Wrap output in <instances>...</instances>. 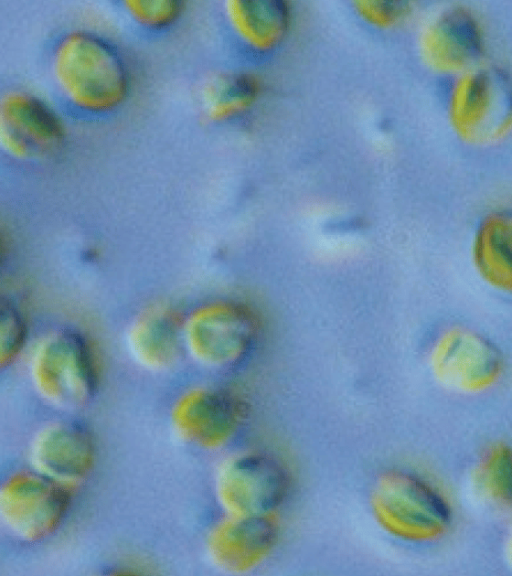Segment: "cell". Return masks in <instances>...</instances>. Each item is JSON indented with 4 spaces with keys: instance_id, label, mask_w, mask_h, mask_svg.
<instances>
[{
    "instance_id": "44dd1931",
    "label": "cell",
    "mask_w": 512,
    "mask_h": 576,
    "mask_svg": "<svg viewBox=\"0 0 512 576\" xmlns=\"http://www.w3.org/2000/svg\"><path fill=\"white\" fill-rule=\"evenodd\" d=\"M355 5L364 20L380 28H389L399 24L410 11L408 3L399 1H360Z\"/></svg>"
},
{
    "instance_id": "9a60e30c",
    "label": "cell",
    "mask_w": 512,
    "mask_h": 576,
    "mask_svg": "<svg viewBox=\"0 0 512 576\" xmlns=\"http://www.w3.org/2000/svg\"><path fill=\"white\" fill-rule=\"evenodd\" d=\"M224 15L236 38L256 53L276 48L290 19L286 4L278 0H230L224 4Z\"/></svg>"
},
{
    "instance_id": "4fadbf2b",
    "label": "cell",
    "mask_w": 512,
    "mask_h": 576,
    "mask_svg": "<svg viewBox=\"0 0 512 576\" xmlns=\"http://www.w3.org/2000/svg\"><path fill=\"white\" fill-rule=\"evenodd\" d=\"M29 457L36 472L67 487L80 483L90 473L95 447L81 425L55 422L34 437Z\"/></svg>"
},
{
    "instance_id": "3957f363",
    "label": "cell",
    "mask_w": 512,
    "mask_h": 576,
    "mask_svg": "<svg viewBox=\"0 0 512 576\" xmlns=\"http://www.w3.org/2000/svg\"><path fill=\"white\" fill-rule=\"evenodd\" d=\"M449 118L467 143L487 145L503 139L512 130V79L493 66L462 72L450 93Z\"/></svg>"
},
{
    "instance_id": "ffe728a7",
    "label": "cell",
    "mask_w": 512,
    "mask_h": 576,
    "mask_svg": "<svg viewBox=\"0 0 512 576\" xmlns=\"http://www.w3.org/2000/svg\"><path fill=\"white\" fill-rule=\"evenodd\" d=\"M26 338V326L20 312L9 301L0 306V363L10 365L20 353Z\"/></svg>"
},
{
    "instance_id": "e0dca14e",
    "label": "cell",
    "mask_w": 512,
    "mask_h": 576,
    "mask_svg": "<svg viewBox=\"0 0 512 576\" xmlns=\"http://www.w3.org/2000/svg\"><path fill=\"white\" fill-rule=\"evenodd\" d=\"M255 82L246 75L218 73L210 76L200 89V105L204 116L213 122L240 117L254 103Z\"/></svg>"
},
{
    "instance_id": "ac0fdd59",
    "label": "cell",
    "mask_w": 512,
    "mask_h": 576,
    "mask_svg": "<svg viewBox=\"0 0 512 576\" xmlns=\"http://www.w3.org/2000/svg\"><path fill=\"white\" fill-rule=\"evenodd\" d=\"M476 480L490 500L512 506V448L497 445L489 449L480 461Z\"/></svg>"
},
{
    "instance_id": "6da1fadb",
    "label": "cell",
    "mask_w": 512,
    "mask_h": 576,
    "mask_svg": "<svg viewBox=\"0 0 512 576\" xmlns=\"http://www.w3.org/2000/svg\"><path fill=\"white\" fill-rule=\"evenodd\" d=\"M50 68L65 102L84 114L112 113L130 92V74L117 48L88 30H71L60 36L51 52Z\"/></svg>"
},
{
    "instance_id": "7c38bea8",
    "label": "cell",
    "mask_w": 512,
    "mask_h": 576,
    "mask_svg": "<svg viewBox=\"0 0 512 576\" xmlns=\"http://www.w3.org/2000/svg\"><path fill=\"white\" fill-rule=\"evenodd\" d=\"M480 25L467 8L449 7L424 27L420 50L426 64L442 72L466 71L481 54Z\"/></svg>"
},
{
    "instance_id": "7a4b0ae2",
    "label": "cell",
    "mask_w": 512,
    "mask_h": 576,
    "mask_svg": "<svg viewBox=\"0 0 512 576\" xmlns=\"http://www.w3.org/2000/svg\"><path fill=\"white\" fill-rule=\"evenodd\" d=\"M370 507L378 525L389 535L409 542L440 538L451 523L443 497L418 476L388 470L377 478Z\"/></svg>"
},
{
    "instance_id": "d6986e66",
    "label": "cell",
    "mask_w": 512,
    "mask_h": 576,
    "mask_svg": "<svg viewBox=\"0 0 512 576\" xmlns=\"http://www.w3.org/2000/svg\"><path fill=\"white\" fill-rule=\"evenodd\" d=\"M123 7L135 23L152 31L171 27L184 10V4L179 0H127Z\"/></svg>"
},
{
    "instance_id": "ba28073f",
    "label": "cell",
    "mask_w": 512,
    "mask_h": 576,
    "mask_svg": "<svg viewBox=\"0 0 512 576\" xmlns=\"http://www.w3.org/2000/svg\"><path fill=\"white\" fill-rule=\"evenodd\" d=\"M66 142L56 112L30 92L14 89L0 99V146L13 159L45 161L58 155Z\"/></svg>"
},
{
    "instance_id": "30bf717a",
    "label": "cell",
    "mask_w": 512,
    "mask_h": 576,
    "mask_svg": "<svg viewBox=\"0 0 512 576\" xmlns=\"http://www.w3.org/2000/svg\"><path fill=\"white\" fill-rule=\"evenodd\" d=\"M246 414L244 401L233 392L195 388L175 403L172 423L185 441L206 449H218L234 438Z\"/></svg>"
},
{
    "instance_id": "8992f818",
    "label": "cell",
    "mask_w": 512,
    "mask_h": 576,
    "mask_svg": "<svg viewBox=\"0 0 512 576\" xmlns=\"http://www.w3.org/2000/svg\"><path fill=\"white\" fill-rule=\"evenodd\" d=\"M215 491L226 515L273 516L288 494L289 476L274 457L262 452H241L221 463Z\"/></svg>"
},
{
    "instance_id": "9c48e42d",
    "label": "cell",
    "mask_w": 512,
    "mask_h": 576,
    "mask_svg": "<svg viewBox=\"0 0 512 576\" xmlns=\"http://www.w3.org/2000/svg\"><path fill=\"white\" fill-rule=\"evenodd\" d=\"M431 367L436 378L449 388L479 392L498 380L503 358L484 336L457 328L438 339L431 354Z\"/></svg>"
},
{
    "instance_id": "7402d4cb",
    "label": "cell",
    "mask_w": 512,
    "mask_h": 576,
    "mask_svg": "<svg viewBox=\"0 0 512 576\" xmlns=\"http://www.w3.org/2000/svg\"><path fill=\"white\" fill-rule=\"evenodd\" d=\"M510 551H511V556H512V540H511V548H510Z\"/></svg>"
},
{
    "instance_id": "277c9868",
    "label": "cell",
    "mask_w": 512,
    "mask_h": 576,
    "mask_svg": "<svg viewBox=\"0 0 512 576\" xmlns=\"http://www.w3.org/2000/svg\"><path fill=\"white\" fill-rule=\"evenodd\" d=\"M30 375L39 395L64 410L84 407L96 392L91 351L85 339L72 330L50 332L37 343Z\"/></svg>"
},
{
    "instance_id": "8fae6325",
    "label": "cell",
    "mask_w": 512,
    "mask_h": 576,
    "mask_svg": "<svg viewBox=\"0 0 512 576\" xmlns=\"http://www.w3.org/2000/svg\"><path fill=\"white\" fill-rule=\"evenodd\" d=\"M278 540L273 516L226 515L210 531L207 552L212 563L229 574H245L261 566Z\"/></svg>"
},
{
    "instance_id": "5b68a950",
    "label": "cell",
    "mask_w": 512,
    "mask_h": 576,
    "mask_svg": "<svg viewBox=\"0 0 512 576\" xmlns=\"http://www.w3.org/2000/svg\"><path fill=\"white\" fill-rule=\"evenodd\" d=\"M259 332L257 315L246 305L214 301L199 306L183 323V342L200 364L235 365L250 352Z\"/></svg>"
},
{
    "instance_id": "2e32d148",
    "label": "cell",
    "mask_w": 512,
    "mask_h": 576,
    "mask_svg": "<svg viewBox=\"0 0 512 576\" xmlns=\"http://www.w3.org/2000/svg\"><path fill=\"white\" fill-rule=\"evenodd\" d=\"M474 265L493 287L512 294V210L488 214L472 244Z\"/></svg>"
},
{
    "instance_id": "52a82bcc",
    "label": "cell",
    "mask_w": 512,
    "mask_h": 576,
    "mask_svg": "<svg viewBox=\"0 0 512 576\" xmlns=\"http://www.w3.org/2000/svg\"><path fill=\"white\" fill-rule=\"evenodd\" d=\"M67 487L36 472L10 476L0 490V516L18 539L34 543L59 527L69 508Z\"/></svg>"
},
{
    "instance_id": "5bb4252c",
    "label": "cell",
    "mask_w": 512,
    "mask_h": 576,
    "mask_svg": "<svg viewBox=\"0 0 512 576\" xmlns=\"http://www.w3.org/2000/svg\"><path fill=\"white\" fill-rule=\"evenodd\" d=\"M183 325L170 309L152 307L131 323L126 343L132 358L143 368L161 371L179 358Z\"/></svg>"
}]
</instances>
